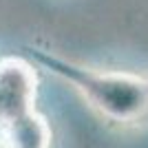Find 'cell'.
I'll return each mask as SVG.
<instances>
[{
	"label": "cell",
	"mask_w": 148,
	"mask_h": 148,
	"mask_svg": "<svg viewBox=\"0 0 148 148\" xmlns=\"http://www.w3.org/2000/svg\"><path fill=\"white\" fill-rule=\"evenodd\" d=\"M25 56L64 80L104 119L117 126L148 122V77L122 71H97L40 47H22Z\"/></svg>",
	"instance_id": "obj_1"
},
{
	"label": "cell",
	"mask_w": 148,
	"mask_h": 148,
	"mask_svg": "<svg viewBox=\"0 0 148 148\" xmlns=\"http://www.w3.org/2000/svg\"><path fill=\"white\" fill-rule=\"evenodd\" d=\"M0 148H51V128L36 111V75L20 58L0 60Z\"/></svg>",
	"instance_id": "obj_2"
}]
</instances>
